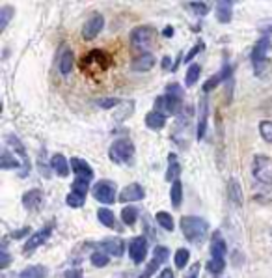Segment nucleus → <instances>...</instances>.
I'll return each instance as SVG.
<instances>
[{
    "label": "nucleus",
    "instance_id": "nucleus-1",
    "mask_svg": "<svg viewBox=\"0 0 272 278\" xmlns=\"http://www.w3.org/2000/svg\"><path fill=\"white\" fill-rule=\"evenodd\" d=\"M179 228L183 232V236L186 237V241L190 243H200L205 239L209 232V222L201 217H194V215H185L181 217Z\"/></svg>",
    "mask_w": 272,
    "mask_h": 278
},
{
    "label": "nucleus",
    "instance_id": "nucleus-2",
    "mask_svg": "<svg viewBox=\"0 0 272 278\" xmlns=\"http://www.w3.org/2000/svg\"><path fill=\"white\" fill-rule=\"evenodd\" d=\"M108 157L116 164H131L135 159V144L129 138H118L110 144Z\"/></svg>",
    "mask_w": 272,
    "mask_h": 278
},
{
    "label": "nucleus",
    "instance_id": "nucleus-3",
    "mask_svg": "<svg viewBox=\"0 0 272 278\" xmlns=\"http://www.w3.org/2000/svg\"><path fill=\"white\" fill-rule=\"evenodd\" d=\"M92 196L97 202L101 204H105V206H110V204H114L116 200H118V189H116L114 181H110V179H101L97 181L92 189Z\"/></svg>",
    "mask_w": 272,
    "mask_h": 278
},
{
    "label": "nucleus",
    "instance_id": "nucleus-4",
    "mask_svg": "<svg viewBox=\"0 0 272 278\" xmlns=\"http://www.w3.org/2000/svg\"><path fill=\"white\" fill-rule=\"evenodd\" d=\"M252 174L263 185H272V159L267 155H256L252 163Z\"/></svg>",
    "mask_w": 272,
    "mask_h": 278
},
{
    "label": "nucleus",
    "instance_id": "nucleus-5",
    "mask_svg": "<svg viewBox=\"0 0 272 278\" xmlns=\"http://www.w3.org/2000/svg\"><path fill=\"white\" fill-rule=\"evenodd\" d=\"M269 49H271V37H261L254 49H252V64H254V69H256V75L261 77L263 75V69L267 65V54H269Z\"/></svg>",
    "mask_w": 272,
    "mask_h": 278
},
{
    "label": "nucleus",
    "instance_id": "nucleus-6",
    "mask_svg": "<svg viewBox=\"0 0 272 278\" xmlns=\"http://www.w3.org/2000/svg\"><path fill=\"white\" fill-rule=\"evenodd\" d=\"M157 32L153 26H138L131 32V45L138 50H147L155 41Z\"/></svg>",
    "mask_w": 272,
    "mask_h": 278
},
{
    "label": "nucleus",
    "instance_id": "nucleus-7",
    "mask_svg": "<svg viewBox=\"0 0 272 278\" xmlns=\"http://www.w3.org/2000/svg\"><path fill=\"white\" fill-rule=\"evenodd\" d=\"M50 234H52V224H49V226H45V228L34 232V234L28 237V241L24 243V247H22V254H24V256H30L34 250L39 249V247H41V245L49 239Z\"/></svg>",
    "mask_w": 272,
    "mask_h": 278
},
{
    "label": "nucleus",
    "instance_id": "nucleus-8",
    "mask_svg": "<svg viewBox=\"0 0 272 278\" xmlns=\"http://www.w3.org/2000/svg\"><path fill=\"white\" fill-rule=\"evenodd\" d=\"M129 256L136 265H140L147 256V237L138 236L133 237V241L129 243Z\"/></svg>",
    "mask_w": 272,
    "mask_h": 278
},
{
    "label": "nucleus",
    "instance_id": "nucleus-9",
    "mask_svg": "<svg viewBox=\"0 0 272 278\" xmlns=\"http://www.w3.org/2000/svg\"><path fill=\"white\" fill-rule=\"evenodd\" d=\"M103 28H105V17L101 13L92 15L86 21V24H84V28H82V37H84L86 41L95 39V37L101 34V30Z\"/></svg>",
    "mask_w": 272,
    "mask_h": 278
},
{
    "label": "nucleus",
    "instance_id": "nucleus-10",
    "mask_svg": "<svg viewBox=\"0 0 272 278\" xmlns=\"http://www.w3.org/2000/svg\"><path fill=\"white\" fill-rule=\"evenodd\" d=\"M155 110L162 112V114H177L181 110V99L172 97V95H160L155 101Z\"/></svg>",
    "mask_w": 272,
    "mask_h": 278
},
{
    "label": "nucleus",
    "instance_id": "nucleus-11",
    "mask_svg": "<svg viewBox=\"0 0 272 278\" xmlns=\"http://www.w3.org/2000/svg\"><path fill=\"white\" fill-rule=\"evenodd\" d=\"M143 198H145V191H143V187L140 183H129V185H125L120 191V196H118V200L123 202V204H127V202H140Z\"/></svg>",
    "mask_w": 272,
    "mask_h": 278
},
{
    "label": "nucleus",
    "instance_id": "nucleus-12",
    "mask_svg": "<svg viewBox=\"0 0 272 278\" xmlns=\"http://www.w3.org/2000/svg\"><path fill=\"white\" fill-rule=\"evenodd\" d=\"M69 163H71V170H73V174H75V179H84V181H90V183H92L93 168L90 166V163H86L84 159H80V157H73Z\"/></svg>",
    "mask_w": 272,
    "mask_h": 278
},
{
    "label": "nucleus",
    "instance_id": "nucleus-13",
    "mask_svg": "<svg viewBox=\"0 0 272 278\" xmlns=\"http://www.w3.org/2000/svg\"><path fill=\"white\" fill-rule=\"evenodd\" d=\"M6 142L13 148V151L15 153H19L21 155V159H22V164H24V168H22L21 172H19V176L21 178H26V174L30 172V161H28V155H26V150H24V146L21 144V140L17 138V136H13V135H7L6 136Z\"/></svg>",
    "mask_w": 272,
    "mask_h": 278
},
{
    "label": "nucleus",
    "instance_id": "nucleus-14",
    "mask_svg": "<svg viewBox=\"0 0 272 278\" xmlns=\"http://www.w3.org/2000/svg\"><path fill=\"white\" fill-rule=\"evenodd\" d=\"M99 247L103 252H107V254L116 258H120L125 252V243H123L122 237H108V239L99 243Z\"/></svg>",
    "mask_w": 272,
    "mask_h": 278
},
{
    "label": "nucleus",
    "instance_id": "nucleus-15",
    "mask_svg": "<svg viewBox=\"0 0 272 278\" xmlns=\"http://www.w3.org/2000/svg\"><path fill=\"white\" fill-rule=\"evenodd\" d=\"M50 168L54 174H58L60 178H67L69 172H71V163L65 159V155L62 153H54L52 159H50Z\"/></svg>",
    "mask_w": 272,
    "mask_h": 278
},
{
    "label": "nucleus",
    "instance_id": "nucleus-16",
    "mask_svg": "<svg viewBox=\"0 0 272 278\" xmlns=\"http://www.w3.org/2000/svg\"><path fill=\"white\" fill-rule=\"evenodd\" d=\"M226 252H228V245L224 241V237L220 236V234H215L213 239H211V260L224 262Z\"/></svg>",
    "mask_w": 272,
    "mask_h": 278
},
{
    "label": "nucleus",
    "instance_id": "nucleus-17",
    "mask_svg": "<svg viewBox=\"0 0 272 278\" xmlns=\"http://www.w3.org/2000/svg\"><path fill=\"white\" fill-rule=\"evenodd\" d=\"M228 198L235 207H243V204H244L243 187H241V183H239V179L237 178H231L228 181Z\"/></svg>",
    "mask_w": 272,
    "mask_h": 278
},
{
    "label": "nucleus",
    "instance_id": "nucleus-18",
    "mask_svg": "<svg viewBox=\"0 0 272 278\" xmlns=\"http://www.w3.org/2000/svg\"><path fill=\"white\" fill-rule=\"evenodd\" d=\"M155 62H157V60H155V56H153L151 52H142L140 56H136L135 60H133L131 67L138 73H143V71H149L151 67L155 65Z\"/></svg>",
    "mask_w": 272,
    "mask_h": 278
},
{
    "label": "nucleus",
    "instance_id": "nucleus-19",
    "mask_svg": "<svg viewBox=\"0 0 272 278\" xmlns=\"http://www.w3.org/2000/svg\"><path fill=\"white\" fill-rule=\"evenodd\" d=\"M41 202H43V193L39 191V189H30L26 193L22 194V206L26 207V209H37V207L41 206Z\"/></svg>",
    "mask_w": 272,
    "mask_h": 278
},
{
    "label": "nucleus",
    "instance_id": "nucleus-20",
    "mask_svg": "<svg viewBox=\"0 0 272 278\" xmlns=\"http://www.w3.org/2000/svg\"><path fill=\"white\" fill-rule=\"evenodd\" d=\"M179 176H181L179 159H177L175 153H170V155H168V168H166L164 179L166 181H170V183H173V181H177V179H179Z\"/></svg>",
    "mask_w": 272,
    "mask_h": 278
},
{
    "label": "nucleus",
    "instance_id": "nucleus-21",
    "mask_svg": "<svg viewBox=\"0 0 272 278\" xmlns=\"http://www.w3.org/2000/svg\"><path fill=\"white\" fill-rule=\"evenodd\" d=\"M231 71H233V67H231V65H224V69H222V71H218V73H216V75H213V77H211V79H209L207 82L203 84V92H205V93L213 92V90H215L216 86L220 84L222 80L228 79L229 75H231Z\"/></svg>",
    "mask_w": 272,
    "mask_h": 278
},
{
    "label": "nucleus",
    "instance_id": "nucleus-22",
    "mask_svg": "<svg viewBox=\"0 0 272 278\" xmlns=\"http://www.w3.org/2000/svg\"><path fill=\"white\" fill-rule=\"evenodd\" d=\"M233 2L231 0H222L216 2V19L220 22H229L231 21V13H233Z\"/></svg>",
    "mask_w": 272,
    "mask_h": 278
},
{
    "label": "nucleus",
    "instance_id": "nucleus-23",
    "mask_svg": "<svg viewBox=\"0 0 272 278\" xmlns=\"http://www.w3.org/2000/svg\"><path fill=\"white\" fill-rule=\"evenodd\" d=\"M145 125L153 131H160L166 125V114L158 112V110H151L145 114Z\"/></svg>",
    "mask_w": 272,
    "mask_h": 278
},
{
    "label": "nucleus",
    "instance_id": "nucleus-24",
    "mask_svg": "<svg viewBox=\"0 0 272 278\" xmlns=\"http://www.w3.org/2000/svg\"><path fill=\"white\" fill-rule=\"evenodd\" d=\"M207 114H209V108H207V103L205 101H200V121H198V140H201L205 133H207Z\"/></svg>",
    "mask_w": 272,
    "mask_h": 278
},
{
    "label": "nucleus",
    "instance_id": "nucleus-25",
    "mask_svg": "<svg viewBox=\"0 0 272 278\" xmlns=\"http://www.w3.org/2000/svg\"><path fill=\"white\" fill-rule=\"evenodd\" d=\"M73 65H75V54L69 49H65L64 54L60 56V73L67 77L73 71Z\"/></svg>",
    "mask_w": 272,
    "mask_h": 278
},
{
    "label": "nucleus",
    "instance_id": "nucleus-26",
    "mask_svg": "<svg viewBox=\"0 0 272 278\" xmlns=\"http://www.w3.org/2000/svg\"><path fill=\"white\" fill-rule=\"evenodd\" d=\"M21 164L22 163H19V161H17V157H15V155H11L7 148H6V150H2V155H0V168H2V170H11V168H15V170H17Z\"/></svg>",
    "mask_w": 272,
    "mask_h": 278
},
{
    "label": "nucleus",
    "instance_id": "nucleus-27",
    "mask_svg": "<svg viewBox=\"0 0 272 278\" xmlns=\"http://www.w3.org/2000/svg\"><path fill=\"white\" fill-rule=\"evenodd\" d=\"M47 275H49V271L43 265H30L24 271H21L19 278H45Z\"/></svg>",
    "mask_w": 272,
    "mask_h": 278
},
{
    "label": "nucleus",
    "instance_id": "nucleus-28",
    "mask_svg": "<svg viewBox=\"0 0 272 278\" xmlns=\"http://www.w3.org/2000/svg\"><path fill=\"white\" fill-rule=\"evenodd\" d=\"M170 198H172V206L175 207V209H179L181 204H183V183H181V179H177V181H173L172 183Z\"/></svg>",
    "mask_w": 272,
    "mask_h": 278
},
{
    "label": "nucleus",
    "instance_id": "nucleus-29",
    "mask_svg": "<svg viewBox=\"0 0 272 278\" xmlns=\"http://www.w3.org/2000/svg\"><path fill=\"white\" fill-rule=\"evenodd\" d=\"M155 219H157L158 226L162 230H166V232H173L175 230V222H173V217L168 211H158L157 215H155Z\"/></svg>",
    "mask_w": 272,
    "mask_h": 278
},
{
    "label": "nucleus",
    "instance_id": "nucleus-30",
    "mask_svg": "<svg viewBox=\"0 0 272 278\" xmlns=\"http://www.w3.org/2000/svg\"><path fill=\"white\" fill-rule=\"evenodd\" d=\"M97 219H99V222L103 226H107V228H116V217L108 207H101L99 211H97Z\"/></svg>",
    "mask_w": 272,
    "mask_h": 278
},
{
    "label": "nucleus",
    "instance_id": "nucleus-31",
    "mask_svg": "<svg viewBox=\"0 0 272 278\" xmlns=\"http://www.w3.org/2000/svg\"><path fill=\"white\" fill-rule=\"evenodd\" d=\"M122 221L127 224V226H135L136 221H138V207L129 206L122 209Z\"/></svg>",
    "mask_w": 272,
    "mask_h": 278
},
{
    "label": "nucleus",
    "instance_id": "nucleus-32",
    "mask_svg": "<svg viewBox=\"0 0 272 278\" xmlns=\"http://www.w3.org/2000/svg\"><path fill=\"white\" fill-rule=\"evenodd\" d=\"M200 75H201V65L192 64L190 67H188V71H186V75H185V84L194 86L196 82H198V79H200Z\"/></svg>",
    "mask_w": 272,
    "mask_h": 278
},
{
    "label": "nucleus",
    "instance_id": "nucleus-33",
    "mask_svg": "<svg viewBox=\"0 0 272 278\" xmlns=\"http://www.w3.org/2000/svg\"><path fill=\"white\" fill-rule=\"evenodd\" d=\"M90 262H92L93 267H107L110 264V256H108L107 252H103V250H97V252H93L92 256H90Z\"/></svg>",
    "mask_w": 272,
    "mask_h": 278
},
{
    "label": "nucleus",
    "instance_id": "nucleus-34",
    "mask_svg": "<svg viewBox=\"0 0 272 278\" xmlns=\"http://www.w3.org/2000/svg\"><path fill=\"white\" fill-rule=\"evenodd\" d=\"M133 112H135V103L133 101H122L120 103V110L116 114V120H127Z\"/></svg>",
    "mask_w": 272,
    "mask_h": 278
},
{
    "label": "nucleus",
    "instance_id": "nucleus-35",
    "mask_svg": "<svg viewBox=\"0 0 272 278\" xmlns=\"http://www.w3.org/2000/svg\"><path fill=\"white\" fill-rule=\"evenodd\" d=\"M259 135L267 144H272V120L259 121Z\"/></svg>",
    "mask_w": 272,
    "mask_h": 278
},
{
    "label": "nucleus",
    "instance_id": "nucleus-36",
    "mask_svg": "<svg viewBox=\"0 0 272 278\" xmlns=\"http://www.w3.org/2000/svg\"><path fill=\"white\" fill-rule=\"evenodd\" d=\"M188 260H190V252L186 249H179L175 252V258H173V264L177 269H185L186 264H188Z\"/></svg>",
    "mask_w": 272,
    "mask_h": 278
},
{
    "label": "nucleus",
    "instance_id": "nucleus-37",
    "mask_svg": "<svg viewBox=\"0 0 272 278\" xmlns=\"http://www.w3.org/2000/svg\"><path fill=\"white\" fill-rule=\"evenodd\" d=\"M84 202H86V196H82V194H77V193H69L65 196V204L73 209H79V207L84 206Z\"/></svg>",
    "mask_w": 272,
    "mask_h": 278
},
{
    "label": "nucleus",
    "instance_id": "nucleus-38",
    "mask_svg": "<svg viewBox=\"0 0 272 278\" xmlns=\"http://www.w3.org/2000/svg\"><path fill=\"white\" fill-rule=\"evenodd\" d=\"M13 7L11 6H4L2 9H0V32L2 30H6L7 22L11 21V17H13Z\"/></svg>",
    "mask_w": 272,
    "mask_h": 278
},
{
    "label": "nucleus",
    "instance_id": "nucleus-39",
    "mask_svg": "<svg viewBox=\"0 0 272 278\" xmlns=\"http://www.w3.org/2000/svg\"><path fill=\"white\" fill-rule=\"evenodd\" d=\"M168 258H170V250L166 249V247H162V245L155 247V250H153V260H155V262H158V264L162 265V264H166Z\"/></svg>",
    "mask_w": 272,
    "mask_h": 278
},
{
    "label": "nucleus",
    "instance_id": "nucleus-40",
    "mask_svg": "<svg viewBox=\"0 0 272 278\" xmlns=\"http://www.w3.org/2000/svg\"><path fill=\"white\" fill-rule=\"evenodd\" d=\"M166 95H172V97H177V99L183 101V97H185V90H183L179 84L172 82V84L166 86Z\"/></svg>",
    "mask_w": 272,
    "mask_h": 278
},
{
    "label": "nucleus",
    "instance_id": "nucleus-41",
    "mask_svg": "<svg viewBox=\"0 0 272 278\" xmlns=\"http://www.w3.org/2000/svg\"><path fill=\"white\" fill-rule=\"evenodd\" d=\"M188 6H190V9H192L194 13H198L200 17L209 13V4H205V2H190Z\"/></svg>",
    "mask_w": 272,
    "mask_h": 278
},
{
    "label": "nucleus",
    "instance_id": "nucleus-42",
    "mask_svg": "<svg viewBox=\"0 0 272 278\" xmlns=\"http://www.w3.org/2000/svg\"><path fill=\"white\" fill-rule=\"evenodd\" d=\"M224 267H226V262H216V260H209L207 262V269H209V273H213V275L222 273Z\"/></svg>",
    "mask_w": 272,
    "mask_h": 278
},
{
    "label": "nucleus",
    "instance_id": "nucleus-43",
    "mask_svg": "<svg viewBox=\"0 0 272 278\" xmlns=\"http://www.w3.org/2000/svg\"><path fill=\"white\" fill-rule=\"evenodd\" d=\"M120 103L122 101L116 99V97H105V99H99L97 101V105L101 108H112V107H120Z\"/></svg>",
    "mask_w": 272,
    "mask_h": 278
},
{
    "label": "nucleus",
    "instance_id": "nucleus-44",
    "mask_svg": "<svg viewBox=\"0 0 272 278\" xmlns=\"http://www.w3.org/2000/svg\"><path fill=\"white\" fill-rule=\"evenodd\" d=\"M158 265H160L158 262H155V260H151V264L147 265V267H145V271H143L138 278H151L153 275H155V271L158 269Z\"/></svg>",
    "mask_w": 272,
    "mask_h": 278
},
{
    "label": "nucleus",
    "instance_id": "nucleus-45",
    "mask_svg": "<svg viewBox=\"0 0 272 278\" xmlns=\"http://www.w3.org/2000/svg\"><path fill=\"white\" fill-rule=\"evenodd\" d=\"M200 50H203V43L198 41V43H196V47H194V49H190L188 52H186V56L183 58V62H192V58L196 56V54H198Z\"/></svg>",
    "mask_w": 272,
    "mask_h": 278
},
{
    "label": "nucleus",
    "instance_id": "nucleus-46",
    "mask_svg": "<svg viewBox=\"0 0 272 278\" xmlns=\"http://www.w3.org/2000/svg\"><path fill=\"white\" fill-rule=\"evenodd\" d=\"M0 256H2V262H0V269H6L7 265H9V254H7V250H6V243L2 245Z\"/></svg>",
    "mask_w": 272,
    "mask_h": 278
},
{
    "label": "nucleus",
    "instance_id": "nucleus-47",
    "mask_svg": "<svg viewBox=\"0 0 272 278\" xmlns=\"http://www.w3.org/2000/svg\"><path fill=\"white\" fill-rule=\"evenodd\" d=\"M65 278H82V271L80 269H71L65 273Z\"/></svg>",
    "mask_w": 272,
    "mask_h": 278
},
{
    "label": "nucleus",
    "instance_id": "nucleus-48",
    "mask_svg": "<svg viewBox=\"0 0 272 278\" xmlns=\"http://www.w3.org/2000/svg\"><path fill=\"white\" fill-rule=\"evenodd\" d=\"M22 236H30V230L28 228H22V230H17V232H13V239H21Z\"/></svg>",
    "mask_w": 272,
    "mask_h": 278
},
{
    "label": "nucleus",
    "instance_id": "nucleus-49",
    "mask_svg": "<svg viewBox=\"0 0 272 278\" xmlns=\"http://www.w3.org/2000/svg\"><path fill=\"white\" fill-rule=\"evenodd\" d=\"M157 278H173V271L172 269H168V267H166V269H162V271L158 273V277Z\"/></svg>",
    "mask_w": 272,
    "mask_h": 278
},
{
    "label": "nucleus",
    "instance_id": "nucleus-50",
    "mask_svg": "<svg viewBox=\"0 0 272 278\" xmlns=\"http://www.w3.org/2000/svg\"><path fill=\"white\" fill-rule=\"evenodd\" d=\"M160 65H162V69H172V65H170V56H164V58H162V62H160Z\"/></svg>",
    "mask_w": 272,
    "mask_h": 278
},
{
    "label": "nucleus",
    "instance_id": "nucleus-51",
    "mask_svg": "<svg viewBox=\"0 0 272 278\" xmlns=\"http://www.w3.org/2000/svg\"><path fill=\"white\" fill-rule=\"evenodd\" d=\"M198 271H200V264H194L192 273H190V275H188L186 278H198Z\"/></svg>",
    "mask_w": 272,
    "mask_h": 278
},
{
    "label": "nucleus",
    "instance_id": "nucleus-52",
    "mask_svg": "<svg viewBox=\"0 0 272 278\" xmlns=\"http://www.w3.org/2000/svg\"><path fill=\"white\" fill-rule=\"evenodd\" d=\"M164 36H166V37H172V36H173V30H172V26H166V30H164Z\"/></svg>",
    "mask_w": 272,
    "mask_h": 278
},
{
    "label": "nucleus",
    "instance_id": "nucleus-53",
    "mask_svg": "<svg viewBox=\"0 0 272 278\" xmlns=\"http://www.w3.org/2000/svg\"><path fill=\"white\" fill-rule=\"evenodd\" d=\"M271 30H272V26H271Z\"/></svg>",
    "mask_w": 272,
    "mask_h": 278
}]
</instances>
